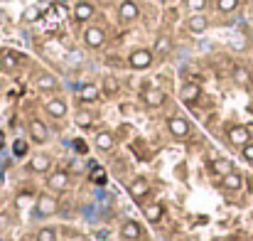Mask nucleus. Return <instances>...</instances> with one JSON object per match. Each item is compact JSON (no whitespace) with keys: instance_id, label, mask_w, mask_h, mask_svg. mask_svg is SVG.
<instances>
[{"instance_id":"obj_29","label":"nucleus","mask_w":253,"mask_h":241,"mask_svg":"<svg viewBox=\"0 0 253 241\" xmlns=\"http://www.w3.org/2000/svg\"><path fill=\"white\" fill-rule=\"evenodd\" d=\"M37 241H57V231L52 226H42L37 231Z\"/></svg>"},{"instance_id":"obj_12","label":"nucleus","mask_w":253,"mask_h":241,"mask_svg":"<svg viewBox=\"0 0 253 241\" xmlns=\"http://www.w3.org/2000/svg\"><path fill=\"white\" fill-rule=\"evenodd\" d=\"M140 18V8L133 3V0H123L118 5V20L121 23H135Z\"/></svg>"},{"instance_id":"obj_4","label":"nucleus","mask_w":253,"mask_h":241,"mask_svg":"<svg viewBox=\"0 0 253 241\" xmlns=\"http://www.w3.org/2000/svg\"><path fill=\"white\" fill-rule=\"evenodd\" d=\"M27 170L35 175H50L52 172V155L47 153H35L27 162Z\"/></svg>"},{"instance_id":"obj_18","label":"nucleus","mask_w":253,"mask_h":241,"mask_svg":"<svg viewBox=\"0 0 253 241\" xmlns=\"http://www.w3.org/2000/svg\"><path fill=\"white\" fill-rule=\"evenodd\" d=\"M143 214H145V219H148L150 224H157V221L165 216V204H162V202H150V204L143 207Z\"/></svg>"},{"instance_id":"obj_30","label":"nucleus","mask_w":253,"mask_h":241,"mask_svg":"<svg viewBox=\"0 0 253 241\" xmlns=\"http://www.w3.org/2000/svg\"><path fill=\"white\" fill-rule=\"evenodd\" d=\"M91 123H94V118H91L89 111H79L76 113V126L79 128H91Z\"/></svg>"},{"instance_id":"obj_35","label":"nucleus","mask_w":253,"mask_h":241,"mask_svg":"<svg viewBox=\"0 0 253 241\" xmlns=\"http://www.w3.org/2000/svg\"><path fill=\"white\" fill-rule=\"evenodd\" d=\"M214 241H226V239H221V236H219V239H214Z\"/></svg>"},{"instance_id":"obj_9","label":"nucleus","mask_w":253,"mask_h":241,"mask_svg":"<svg viewBox=\"0 0 253 241\" xmlns=\"http://www.w3.org/2000/svg\"><path fill=\"white\" fill-rule=\"evenodd\" d=\"M165 101H167V94L162 89H157V86H148L143 91V104L148 108H160V106H165Z\"/></svg>"},{"instance_id":"obj_31","label":"nucleus","mask_w":253,"mask_h":241,"mask_svg":"<svg viewBox=\"0 0 253 241\" xmlns=\"http://www.w3.org/2000/svg\"><path fill=\"white\" fill-rule=\"evenodd\" d=\"M184 5H187V10H189V13H204L206 0H184Z\"/></svg>"},{"instance_id":"obj_21","label":"nucleus","mask_w":253,"mask_h":241,"mask_svg":"<svg viewBox=\"0 0 253 241\" xmlns=\"http://www.w3.org/2000/svg\"><path fill=\"white\" fill-rule=\"evenodd\" d=\"M99 96H101V86H96V84H84L79 89V101H84V104H94V101H99Z\"/></svg>"},{"instance_id":"obj_32","label":"nucleus","mask_w":253,"mask_h":241,"mask_svg":"<svg viewBox=\"0 0 253 241\" xmlns=\"http://www.w3.org/2000/svg\"><path fill=\"white\" fill-rule=\"evenodd\" d=\"M241 155H243V160H248V162H253V143H248V145H243V148H241Z\"/></svg>"},{"instance_id":"obj_19","label":"nucleus","mask_w":253,"mask_h":241,"mask_svg":"<svg viewBox=\"0 0 253 241\" xmlns=\"http://www.w3.org/2000/svg\"><path fill=\"white\" fill-rule=\"evenodd\" d=\"M94 18V5L89 3V0H79V3L74 5V20L76 23H89Z\"/></svg>"},{"instance_id":"obj_25","label":"nucleus","mask_w":253,"mask_h":241,"mask_svg":"<svg viewBox=\"0 0 253 241\" xmlns=\"http://www.w3.org/2000/svg\"><path fill=\"white\" fill-rule=\"evenodd\" d=\"M155 52H157V54H170V52H172V40H170L167 35H160V37L155 40Z\"/></svg>"},{"instance_id":"obj_5","label":"nucleus","mask_w":253,"mask_h":241,"mask_svg":"<svg viewBox=\"0 0 253 241\" xmlns=\"http://www.w3.org/2000/svg\"><path fill=\"white\" fill-rule=\"evenodd\" d=\"M84 45H86L89 50H99V47H103V45H106V30L99 27V25L86 27V30H84Z\"/></svg>"},{"instance_id":"obj_20","label":"nucleus","mask_w":253,"mask_h":241,"mask_svg":"<svg viewBox=\"0 0 253 241\" xmlns=\"http://www.w3.org/2000/svg\"><path fill=\"white\" fill-rule=\"evenodd\" d=\"M221 187L226 189V192H238L241 187H243V177H241V172H228V175H224L221 177Z\"/></svg>"},{"instance_id":"obj_34","label":"nucleus","mask_w":253,"mask_h":241,"mask_svg":"<svg viewBox=\"0 0 253 241\" xmlns=\"http://www.w3.org/2000/svg\"><path fill=\"white\" fill-rule=\"evenodd\" d=\"M0 72H3V59H0Z\"/></svg>"},{"instance_id":"obj_3","label":"nucleus","mask_w":253,"mask_h":241,"mask_svg":"<svg viewBox=\"0 0 253 241\" xmlns=\"http://www.w3.org/2000/svg\"><path fill=\"white\" fill-rule=\"evenodd\" d=\"M167 131H170V135H172V138L184 140V138H189L192 126H189V121H187V118H182V116H172V118H167Z\"/></svg>"},{"instance_id":"obj_2","label":"nucleus","mask_w":253,"mask_h":241,"mask_svg":"<svg viewBox=\"0 0 253 241\" xmlns=\"http://www.w3.org/2000/svg\"><path fill=\"white\" fill-rule=\"evenodd\" d=\"M152 57H155V52H152V50H148V47H140V50H133V52H130V57H128V64H130V69H138V72H143V69H148V67L152 64Z\"/></svg>"},{"instance_id":"obj_22","label":"nucleus","mask_w":253,"mask_h":241,"mask_svg":"<svg viewBox=\"0 0 253 241\" xmlns=\"http://www.w3.org/2000/svg\"><path fill=\"white\" fill-rule=\"evenodd\" d=\"M118 89H121V81H118L113 74H106L103 81H101V91H103L106 96H113V94H118Z\"/></svg>"},{"instance_id":"obj_10","label":"nucleus","mask_w":253,"mask_h":241,"mask_svg":"<svg viewBox=\"0 0 253 241\" xmlns=\"http://www.w3.org/2000/svg\"><path fill=\"white\" fill-rule=\"evenodd\" d=\"M45 111H47V116H50V118L62 121V118L69 113V106H67V101H64L62 96H54V99H50V101L45 104Z\"/></svg>"},{"instance_id":"obj_6","label":"nucleus","mask_w":253,"mask_h":241,"mask_svg":"<svg viewBox=\"0 0 253 241\" xmlns=\"http://www.w3.org/2000/svg\"><path fill=\"white\" fill-rule=\"evenodd\" d=\"M27 133H30L32 143H37V145H45V143L50 140V128H47V123H42L40 118H32V121L27 123Z\"/></svg>"},{"instance_id":"obj_8","label":"nucleus","mask_w":253,"mask_h":241,"mask_svg":"<svg viewBox=\"0 0 253 241\" xmlns=\"http://www.w3.org/2000/svg\"><path fill=\"white\" fill-rule=\"evenodd\" d=\"M69 182H72V177H69L67 170H52V172L47 175V187H50L52 192H64V189L69 187Z\"/></svg>"},{"instance_id":"obj_15","label":"nucleus","mask_w":253,"mask_h":241,"mask_svg":"<svg viewBox=\"0 0 253 241\" xmlns=\"http://www.w3.org/2000/svg\"><path fill=\"white\" fill-rule=\"evenodd\" d=\"M206 27H209V20H206L204 13H192V15H189L187 30H189L192 35H202V32H206Z\"/></svg>"},{"instance_id":"obj_26","label":"nucleus","mask_w":253,"mask_h":241,"mask_svg":"<svg viewBox=\"0 0 253 241\" xmlns=\"http://www.w3.org/2000/svg\"><path fill=\"white\" fill-rule=\"evenodd\" d=\"M214 172L224 177V175L233 172V162H231V160H226V158H221V160H216V162H214Z\"/></svg>"},{"instance_id":"obj_17","label":"nucleus","mask_w":253,"mask_h":241,"mask_svg":"<svg viewBox=\"0 0 253 241\" xmlns=\"http://www.w3.org/2000/svg\"><path fill=\"white\" fill-rule=\"evenodd\" d=\"M199 96H202V86H199V84H194V81L182 84V89H179V99H182L184 104H194Z\"/></svg>"},{"instance_id":"obj_16","label":"nucleus","mask_w":253,"mask_h":241,"mask_svg":"<svg viewBox=\"0 0 253 241\" xmlns=\"http://www.w3.org/2000/svg\"><path fill=\"white\" fill-rule=\"evenodd\" d=\"M94 145H96V150H101V153H111V150L116 148V138H113L111 131H99L96 138H94Z\"/></svg>"},{"instance_id":"obj_28","label":"nucleus","mask_w":253,"mask_h":241,"mask_svg":"<svg viewBox=\"0 0 253 241\" xmlns=\"http://www.w3.org/2000/svg\"><path fill=\"white\" fill-rule=\"evenodd\" d=\"M236 8H238V0H216V10L224 13V15L233 13Z\"/></svg>"},{"instance_id":"obj_7","label":"nucleus","mask_w":253,"mask_h":241,"mask_svg":"<svg viewBox=\"0 0 253 241\" xmlns=\"http://www.w3.org/2000/svg\"><path fill=\"white\" fill-rule=\"evenodd\" d=\"M226 138H228V143H231L233 148H243V145L251 143V131H248L246 126H231V128L226 131Z\"/></svg>"},{"instance_id":"obj_13","label":"nucleus","mask_w":253,"mask_h":241,"mask_svg":"<svg viewBox=\"0 0 253 241\" xmlns=\"http://www.w3.org/2000/svg\"><path fill=\"white\" fill-rule=\"evenodd\" d=\"M128 192H130V197H133L135 202H143V199L150 194V182H148L145 177H135V180L128 185Z\"/></svg>"},{"instance_id":"obj_11","label":"nucleus","mask_w":253,"mask_h":241,"mask_svg":"<svg viewBox=\"0 0 253 241\" xmlns=\"http://www.w3.org/2000/svg\"><path fill=\"white\" fill-rule=\"evenodd\" d=\"M140 236H143V226H140V221H135V219H126V221L121 224V239H126V241H140Z\"/></svg>"},{"instance_id":"obj_33","label":"nucleus","mask_w":253,"mask_h":241,"mask_svg":"<svg viewBox=\"0 0 253 241\" xmlns=\"http://www.w3.org/2000/svg\"><path fill=\"white\" fill-rule=\"evenodd\" d=\"M25 150H27V145L18 140V143H15V153H18V155H25Z\"/></svg>"},{"instance_id":"obj_27","label":"nucleus","mask_w":253,"mask_h":241,"mask_svg":"<svg viewBox=\"0 0 253 241\" xmlns=\"http://www.w3.org/2000/svg\"><path fill=\"white\" fill-rule=\"evenodd\" d=\"M42 18V8H37V5H30V8H25V13H23V20L25 23H37Z\"/></svg>"},{"instance_id":"obj_24","label":"nucleus","mask_w":253,"mask_h":241,"mask_svg":"<svg viewBox=\"0 0 253 241\" xmlns=\"http://www.w3.org/2000/svg\"><path fill=\"white\" fill-rule=\"evenodd\" d=\"M3 69L5 72H13V69H18V64H20V54L18 52H3Z\"/></svg>"},{"instance_id":"obj_1","label":"nucleus","mask_w":253,"mask_h":241,"mask_svg":"<svg viewBox=\"0 0 253 241\" xmlns=\"http://www.w3.org/2000/svg\"><path fill=\"white\" fill-rule=\"evenodd\" d=\"M35 212H37V216L50 219V216H54L59 212V199L54 194H40L37 202H35Z\"/></svg>"},{"instance_id":"obj_23","label":"nucleus","mask_w":253,"mask_h":241,"mask_svg":"<svg viewBox=\"0 0 253 241\" xmlns=\"http://www.w3.org/2000/svg\"><path fill=\"white\" fill-rule=\"evenodd\" d=\"M233 81H236L238 86H243V89H248L253 79H251V72H248L246 67H236V69H233Z\"/></svg>"},{"instance_id":"obj_14","label":"nucleus","mask_w":253,"mask_h":241,"mask_svg":"<svg viewBox=\"0 0 253 241\" xmlns=\"http://www.w3.org/2000/svg\"><path fill=\"white\" fill-rule=\"evenodd\" d=\"M35 86H37V91H42V94H50V91H57L59 81H57V77H54V74H50V72H42V74H37V79H35Z\"/></svg>"}]
</instances>
